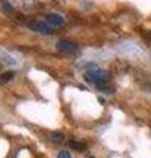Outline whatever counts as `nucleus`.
I'll use <instances>...</instances> for the list:
<instances>
[{
    "instance_id": "8",
    "label": "nucleus",
    "mask_w": 151,
    "mask_h": 158,
    "mask_svg": "<svg viewBox=\"0 0 151 158\" xmlns=\"http://www.w3.org/2000/svg\"><path fill=\"white\" fill-rule=\"evenodd\" d=\"M0 3L3 4V8L6 9V11H13V7H12V4L9 3V2H7V0H0Z\"/></svg>"
},
{
    "instance_id": "2",
    "label": "nucleus",
    "mask_w": 151,
    "mask_h": 158,
    "mask_svg": "<svg viewBox=\"0 0 151 158\" xmlns=\"http://www.w3.org/2000/svg\"><path fill=\"white\" fill-rule=\"evenodd\" d=\"M57 49L66 54H72L79 49V46H77L76 42L70 41V40H59L57 42Z\"/></svg>"
},
{
    "instance_id": "4",
    "label": "nucleus",
    "mask_w": 151,
    "mask_h": 158,
    "mask_svg": "<svg viewBox=\"0 0 151 158\" xmlns=\"http://www.w3.org/2000/svg\"><path fill=\"white\" fill-rule=\"evenodd\" d=\"M47 23L49 24H51V25H55V27H61L65 24V19H63L61 15H58V13H50V15H47Z\"/></svg>"
},
{
    "instance_id": "6",
    "label": "nucleus",
    "mask_w": 151,
    "mask_h": 158,
    "mask_svg": "<svg viewBox=\"0 0 151 158\" xmlns=\"http://www.w3.org/2000/svg\"><path fill=\"white\" fill-rule=\"evenodd\" d=\"M13 77H14V73H13V71H7V73H4L3 75L0 77V85H6V83H8Z\"/></svg>"
},
{
    "instance_id": "10",
    "label": "nucleus",
    "mask_w": 151,
    "mask_h": 158,
    "mask_svg": "<svg viewBox=\"0 0 151 158\" xmlns=\"http://www.w3.org/2000/svg\"><path fill=\"white\" fill-rule=\"evenodd\" d=\"M88 158H92V157H88Z\"/></svg>"
},
{
    "instance_id": "9",
    "label": "nucleus",
    "mask_w": 151,
    "mask_h": 158,
    "mask_svg": "<svg viewBox=\"0 0 151 158\" xmlns=\"http://www.w3.org/2000/svg\"><path fill=\"white\" fill-rule=\"evenodd\" d=\"M58 158H71V156H70L67 152L63 150V152H59V153H58Z\"/></svg>"
},
{
    "instance_id": "5",
    "label": "nucleus",
    "mask_w": 151,
    "mask_h": 158,
    "mask_svg": "<svg viewBox=\"0 0 151 158\" xmlns=\"http://www.w3.org/2000/svg\"><path fill=\"white\" fill-rule=\"evenodd\" d=\"M70 148H72V149H75V150H85L87 149V145L84 144V142H81V141H70Z\"/></svg>"
},
{
    "instance_id": "3",
    "label": "nucleus",
    "mask_w": 151,
    "mask_h": 158,
    "mask_svg": "<svg viewBox=\"0 0 151 158\" xmlns=\"http://www.w3.org/2000/svg\"><path fill=\"white\" fill-rule=\"evenodd\" d=\"M28 27L37 33H41V34H53L54 33V29L51 27H49L47 24L45 23H38V21H33V23H29Z\"/></svg>"
},
{
    "instance_id": "1",
    "label": "nucleus",
    "mask_w": 151,
    "mask_h": 158,
    "mask_svg": "<svg viewBox=\"0 0 151 158\" xmlns=\"http://www.w3.org/2000/svg\"><path fill=\"white\" fill-rule=\"evenodd\" d=\"M84 78L87 82H89L100 88L101 86H104L109 82V73L101 67H92L84 74Z\"/></svg>"
},
{
    "instance_id": "7",
    "label": "nucleus",
    "mask_w": 151,
    "mask_h": 158,
    "mask_svg": "<svg viewBox=\"0 0 151 158\" xmlns=\"http://www.w3.org/2000/svg\"><path fill=\"white\" fill-rule=\"evenodd\" d=\"M51 140L55 142V144H61V142L63 141V136L61 135V133H53L51 135Z\"/></svg>"
}]
</instances>
